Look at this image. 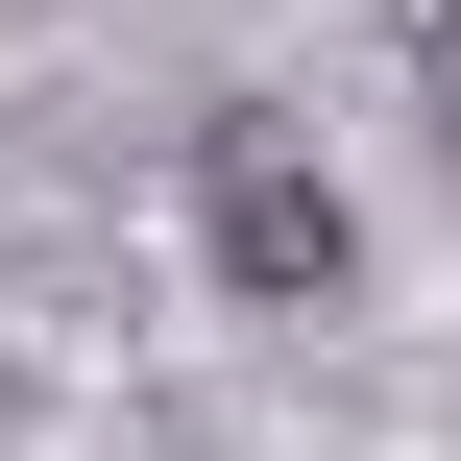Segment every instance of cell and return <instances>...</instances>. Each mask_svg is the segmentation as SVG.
Segmentation results:
<instances>
[{
    "mask_svg": "<svg viewBox=\"0 0 461 461\" xmlns=\"http://www.w3.org/2000/svg\"><path fill=\"white\" fill-rule=\"evenodd\" d=\"M219 267H243V292H340V170L292 194V170L243 146V170H219Z\"/></svg>",
    "mask_w": 461,
    "mask_h": 461,
    "instance_id": "cell-1",
    "label": "cell"
}]
</instances>
